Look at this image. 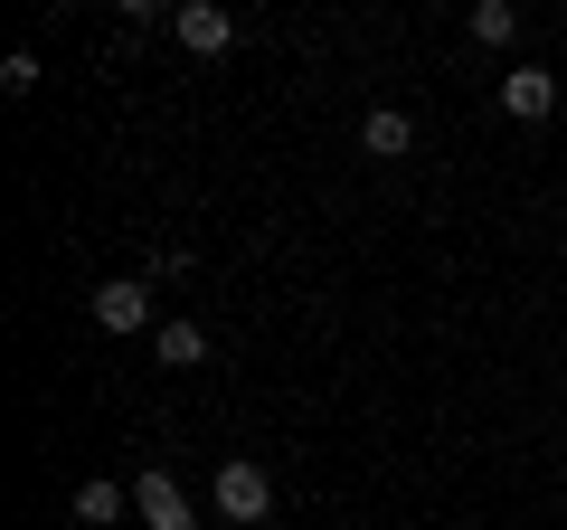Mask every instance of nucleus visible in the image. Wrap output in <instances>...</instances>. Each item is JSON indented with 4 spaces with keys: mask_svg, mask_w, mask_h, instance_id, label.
<instances>
[{
    "mask_svg": "<svg viewBox=\"0 0 567 530\" xmlns=\"http://www.w3.org/2000/svg\"><path fill=\"white\" fill-rule=\"evenodd\" d=\"M208 502H218V521H265V511H275V473L256 465V455H227L218 465V483H208Z\"/></svg>",
    "mask_w": 567,
    "mask_h": 530,
    "instance_id": "obj_1",
    "label": "nucleus"
},
{
    "mask_svg": "<svg viewBox=\"0 0 567 530\" xmlns=\"http://www.w3.org/2000/svg\"><path fill=\"white\" fill-rule=\"evenodd\" d=\"M85 313H95V332H162V323H152V285H142V275H104V285L85 294Z\"/></svg>",
    "mask_w": 567,
    "mask_h": 530,
    "instance_id": "obj_2",
    "label": "nucleus"
},
{
    "mask_svg": "<svg viewBox=\"0 0 567 530\" xmlns=\"http://www.w3.org/2000/svg\"><path fill=\"white\" fill-rule=\"evenodd\" d=\"M123 511H133V492H123V483H76V521H85V530L123 521Z\"/></svg>",
    "mask_w": 567,
    "mask_h": 530,
    "instance_id": "obj_8",
    "label": "nucleus"
},
{
    "mask_svg": "<svg viewBox=\"0 0 567 530\" xmlns=\"http://www.w3.org/2000/svg\"><path fill=\"white\" fill-rule=\"evenodd\" d=\"M473 39L511 48V39H520V0H473Z\"/></svg>",
    "mask_w": 567,
    "mask_h": 530,
    "instance_id": "obj_9",
    "label": "nucleus"
},
{
    "mask_svg": "<svg viewBox=\"0 0 567 530\" xmlns=\"http://www.w3.org/2000/svg\"><path fill=\"white\" fill-rule=\"evenodd\" d=\"M133 511H142V530H199V502H189V492L171 483L162 465L133 473Z\"/></svg>",
    "mask_w": 567,
    "mask_h": 530,
    "instance_id": "obj_4",
    "label": "nucleus"
},
{
    "mask_svg": "<svg viewBox=\"0 0 567 530\" xmlns=\"http://www.w3.org/2000/svg\"><path fill=\"white\" fill-rule=\"evenodd\" d=\"M152 350H162L171 369H199L208 360V323H162V332H152Z\"/></svg>",
    "mask_w": 567,
    "mask_h": 530,
    "instance_id": "obj_7",
    "label": "nucleus"
},
{
    "mask_svg": "<svg viewBox=\"0 0 567 530\" xmlns=\"http://www.w3.org/2000/svg\"><path fill=\"white\" fill-rule=\"evenodd\" d=\"M171 39H181L189 58H227V48H237V10H218V0H181V10H171Z\"/></svg>",
    "mask_w": 567,
    "mask_h": 530,
    "instance_id": "obj_3",
    "label": "nucleus"
},
{
    "mask_svg": "<svg viewBox=\"0 0 567 530\" xmlns=\"http://www.w3.org/2000/svg\"><path fill=\"white\" fill-rule=\"evenodd\" d=\"M360 152L369 162H406V152H416V123H406L398 104H369L360 114Z\"/></svg>",
    "mask_w": 567,
    "mask_h": 530,
    "instance_id": "obj_6",
    "label": "nucleus"
},
{
    "mask_svg": "<svg viewBox=\"0 0 567 530\" xmlns=\"http://www.w3.org/2000/svg\"><path fill=\"white\" fill-rule=\"evenodd\" d=\"M502 114L511 123H548L558 114V77H548V67H511L502 77Z\"/></svg>",
    "mask_w": 567,
    "mask_h": 530,
    "instance_id": "obj_5",
    "label": "nucleus"
},
{
    "mask_svg": "<svg viewBox=\"0 0 567 530\" xmlns=\"http://www.w3.org/2000/svg\"><path fill=\"white\" fill-rule=\"evenodd\" d=\"M29 85H39V58H29V48H10V58H0V95H29Z\"/></svg>",
    "mask_w": 567,
    "mask_h": 530,
    "instance_id": "obj_10",
    "label": "nucleus"
}]
</instances>
